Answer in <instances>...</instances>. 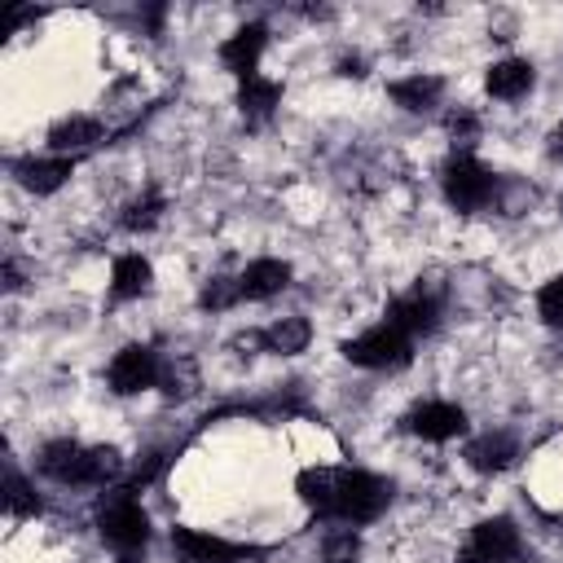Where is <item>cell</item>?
<instances>
[{"label":"cell","mask_w":563,"mask_h":563,"mask_svg":"<svg viewBox=\"0 0 563 563\" xmlns=\"http://www.w3.org/2000/svg\"><path fill=\"white\" fill-rule=\"evenodd\" d=\"M97 532L119 554H132V550H141L150 541V515L132 497V488H114L110 497H101V506H97Z\"/></svg>","instance_id":"6da1fadb"},{"label":"cell","mask_w":563,"mask_h":563,"mask_svg":"<svg viewBox=\"0 0 563 563\" xmlns=\"http://www.w3.org/2000/svg\"><path fill=\"white\" fill-rule=\"evenodd\" d=\"M391 488L387 479L369 475V471H339L334 475V497H330V515L343 523H369L383 515Z\"/></svg>","instance_id":"7a4b0ae2"},{"label":"cell","mask_w":563,"mask_h":563,"mask_svg":"<svg viewBox=\"0 0 563 563\" xmlns=\"http://www.w3.org/2000/svg\"><path fill=\"white\" fill-rule=\"evenodd\" d=\"M440 185H444V198L457 211H479L497 194V176L475 154H453L444 163V172H440Z\"/></svg>","instance_id":"3957f363"},{"label":"cell","mask_w":563,"mask_h":563,"mask_svg":"<svg viewBox=\"0 0 563 563\" xmlns=\"http://www.w3.org/2000/svg\"><path fill=\"white\" fill-rule=\"evenodd\" d=\"M172 554H176V563H242L264 550L246 545V541H224L202 528H172Z\"/></svg>","instance_id":"277c9868"},{"label":"cell","mask_w":563,"mask_h":563,"mask_svg":"<svg viewBox=\"0 0 563 563\" xmlns=\"http://www.w3.org/2000/svg\"><path fill=\"white\" fill-rule=\"evenodd\" d=\"M343 356H347L352 365H361V369H400V365H409L413 352H409V339H405L400 330L374 325V330L347 339V343H343Z\"/></svg>","instance_id":"5b68a950"},{"label":"cell","mask_w":563,"mask_h":563,"mask_svg":"<svg viewBox=\"0 0 563 563\" xmlns=\"http://www.w3.org/2000/svg\"><path fill=\"white\" fill-rule=\"evenodd\" d=\"M515 554H519V528L506 515H497V519L475 523L471 545L462 550L457 563H510Z\"/></svg>","instance_id":"8992f818"},{"label":"cell","mask_w":563,"mask_h":563,"mask_svg":"<svg viewBox=\"0 0 563 563\" xmlns=\"http://www.w3.org/2000/svg\"><path fill=\"white\" fill-rule=\"evenodd\" d=\"M158 374H163V365H158L154 347H145V343H128V347L114 352V361H110V391H119V396L145 391V387L158 383Z\"/></svg>","instance_id":"52a82bcc"},{"label":"cell","mask_w":563,"mask_h":563,"mask_svg":"<svg viewBox=\"0 0 563 563\" xmlns=\"http://www.w3.org/2000/svg\"><path fill=\"white\" fill-rule=\"evenodd\" d=\"M405 427H409L413 435L431 440V444H444V440H453V435L466 431V413H462L457 405H449V400H427V405L409 409Z\"/></svg>","instance_id":"ba28073f"},{"label":"cell","mask_w":563,"mask_h":563,"mask_svg":"<svg viewBox=\"0 0 563 563\" xmlns=\"http://www.w3.org/2000/svg\"><path fill=\"white\" fill-rule=\"evenodd\" d=\"M264 44H268V26H264V22H246L242 31H233V35L220 44V62H224V70H233L238 79L255 75Z\"/></svg>","instance_id":"9c48e42d"},{"label":"cell","mask_w":563,"mask_h":563,"mask_svg":"<svg viewBox=\"0 0 563 563\" xmlns=\"http://www.w3.org/2000/svg\"><path fill=\"white\" fill-rule=\"evenodd\" d=\"M70 172H75V158H70V154H53V158H18V163H13L18 185L31 189V194H53V189H62Z\"/></svg>","instance_id":"30bf717a"},{"label":"cell","mask_w":563,"mask_h":563,"mask_svg":"<svg viewBox=\"0 0 563 563\" xmlns=\"http://www.w3.org/2000/svg\"><path fill=\"white\" fill-rule=\"evenodd\" d=\"M532 79H537V75H532V62H523V57H501V62L488 66L484 88H488V97H497V101H519V97H528Z\"/></svg>","instance_id":"8fae6325"},{"label":"cell","mask_w":563,"mask_h":563,"mask_svg":"<svg viewBox=\"0 0 563 563\" xmlns=\"http://www.w3.org/2000/svg\"><path fill=\"white\" fill-rule=\"evenodd\" d=\"M387 325L400 330L405 339H413V334H431V330H435V299L422 295V290L396 299V303L387 308Z\"/></svg>","instance_id":"7c38bea8"},{"label":"cell","mask_w":563,"mask_h":563,"mask_svg":"<svg viewBox=\"0 0 563 563\" xmlns=\"http://www.w3.org/2000/svg\"><path fill=\"white\" fill-rule=\"evenodd\" d=\"M286 282H290L286 260H251L238 277V290H242V299H273L277 290H286Z\"/></svg>","instance_id":"4fadbf2b"},{"label":"cell","mask_w":563,"mask_h":563,"mask_svg":"<svg viewBox=\"0 0 563 563\" xmlns=\"http://www.w3.org/2000/svg\"><path fill=\"white\" fill-rule=\"evenodd\" d=\"M97 141H106V128H101L97 119H88V114L57 119V123L48 128V145H53L57 154H70V158H75V150H88V145H97Z\"/></svg>","instance_id":"5bb4252c"},{"label":"cell","mask_w":563,"mask_h":563,"mask_svg":"<svg viewBox=\"0 0 563 563\" xmlns=\"http://www.w3.org/2000/svg\"><path fill=\"white\" fill-rule=\"evenodd\" d=\"M515 457H519V444H515L506 431H488V435H479V440L466 444V462H471L475 471H484V475L506 471Z\"/></svg>","instance_id":"9a60e30c"},{"label":"cell","mask_w":563,"mask_h":563,"mask_svg":"<svg viewBox=\"0 0 563 563\" xmlns=\"http://www.w3.org/2000/svg\"><path fill=\"white\" fill-rule=\"evenodd\" d=\"M84 444L79 440H53L40 449V471L57 484H79V466H84Z\"/></svg>","instance_id":"2e32d148"},{"label":"cell","mask_w":563,"mask_h":563,"mask_svg":"<svg viewBox=\"0 0 563 563\" xmlns=\"http://www.w3.org/2000/svg\"><path fill=\"white\" fill-rule=\"evenodd\" d=\"M154 282V268L145 255H119L110 268V295L114 299H141Z\"/></svg>","instance_id":"e0dca14e"},{"label":"cell","mask_w":563,"mask_h":563,"mask_svg":"<svg viewBox=\"0 0 563 563\" xmlns=\"http://www.w3.org/2000/svg\"><path fill=\"white\" fill-rule=\"evenodd\" d=\"M440 92H444V79H435V75H409V79H396L391 84V101L396 106H405V110H431L435 101H440Z\"/></svg>","instance_id":"ac0fdd59"},{"label":"cell","mask_w":563,"mask_h":563,"mask_svg":"<svg viewBox=\"0 0 563 563\" xmlns=\"http://www.w3.org/2000/svg\"><path fill=\"white\" fill-rule=\"evenodd\" d=\"M277 101H282V84L268 79V75H260V70L246 75L242 88H238V106H242V114H251V119H264Z\"/></svg>","instance_id":"d6986e66"},{"label":"cell","mask_w":563,"mask_h":563,"mask_svg":"<svg viewBox=\"0 0 563 563\" xmlns=\"http://www.w3.org/2000/svg\"><path fill=\"white\" fill-rule=\"evenodd\" d=\"M308 339H312V325H308L303 317H277V321L264 330V347H268V352H282V356L303 352Z\"/></svg>","instance_id":"ffe728a7"},{"label":"cell","mask_w":563,"mask_h":563,"mask_svg":"<svg viewBox=\"0 0 563 563\" xmlns=\"http://www.w3.org/2000/svg\"><path fill=\"white\" fill-rule=\"evenodd\" d=\"M334 475L339 471H325V466H308V471H299V479H295V493L317 510V515H330V497H334Z\"/></svg>","instance_id":"44dd1931"},{"label":"cell","mask_w":563,"mask_h":563,"mask_svg":"<svg viewBox=\"0 0 563 563\" xmlns=\"http://www.w3.org/2000/svg\"><path fill=\"white\" fill-rule=\"evenodd\" d=\"M119 471H123V457H119V449H110V444H97V449H88V453H84V466H79V484H110V479H119Z\"/></svg>","instance_id":"7402d4cb"},{"label":"cell","mask_w":563,"mask_h":563,"mask_svg":"<svg viewBox=\"0 0 563 563\" xmlns=\"http://www.w3.org/2000/svg\"><path fill=\"white\" fill-rule=\"evenodd\" d=\"M4 506H9V515L13 519H35L40 510H44V501L35 497V488L18 475V471H9V484H4Z\"/></svg>","instance_id":"603a6c76"},{"label":"cell","mask_w":563,"mask_h":563,"mask_svg":"<svg viewBox=\"0 0 563 563\" xmlns=\"http://www.w3.org/2000/svg\"><path fill=\"white\" fill-rule=\"evenodd\" d=\"M163 198L158 194H145V198H136L128 211H123V229H132V233H141V229H154L158 224V216H163Z\"/></svg>","instance_id":"cb8c5ba5"},{"label":"cell","mask_w":563,"mask_h":563,"mask_svg":"<svg viewBox=\"0 0 563 563\" xmlns=\"http://www.w3.org/2000/svg\"><path fill=\"white\" fill-rule=\"evenodd\" d=\"M321 559H325V563H356V559H361V537H356L352 528L330 532L325 545H321Z\"/></svg>","instance_id":"d4e9b609"},{"label":"cell","mask_w":563,"mask_h":563,"mask_svg":"<svg viewBox=\"0 0 563 563\" xmlns=\"http://www.w3.org/2000/svg\"><path fill=\"white\" fill-rule=\"evenodd\" d=\"M537 312H541L545 325H563V273L550 277V282L541 286V295H537Z\"/></svg>","instance_id":"484cf974"},{"label":"cell","mask_w":563,"mask_h":563,"mask_svg":"<svg viewBox=\"0 0 563 563\" xmlns=\"http://www.w3.org/2000/svg\"><path fill=\"white\" fill-rule=\"evenodd\" d=\"M233 299H242V290H238V282H224V277L207 282V290H202V308H229Z\"/></svg>","instance_id":"4316f807"},{"label":"cell","mask_w":563,"mask_h":563,"mask_svg":"<svg viewBox=\"0 0 563 563\" xmlns=\"http://www.w3.org/2000/svg\"><path fill=\"white\" fill-rule=\"evenodd\" d=\"M449 132H453L457 141H466V136H475V119H471V114H449Z\"/></svg>","instance_id":"83f0119b"},{"label":"cell","mask_w":563,"mask_h":563,"mask_svg":"<svg viewBox=\"0 0 563 563\" xmlns=\"http://www.w3.org/2000/svg\"><path fill=\"white\" fill-rule=\"evenodd\" d=\"M18 286H22V273L13 260H4V290H18Z\"/></svg>","instance_id":"f1b7e54d"},{"label":"cell","mask_w":563,"mask_h":563,"mask_svg":"<svg viewBox=\"0 0 563 563\" xmlns=\"http://www.w3.org/2000/svg\"><path fill=\"white\" fill-rule=\"evenodd\" d=\"M339 75H356V79H361V75H365V66H361L356 57H343V62H339Z\"/></svg>","instance_id":"f546056e"},{"label":"cell","mask_w":563,"mask_h":563,"mask_svg":"<svg viewBox=\"0 0 563 563\" xmlns=\"http://www.w3.org/2000/svg\"><path fill=\"white\" fill-rule=\"evenodd\" d=\"M550 154H554V158H563V123L550 132Z\"/></svg>","instance_id":"4dcf8cb0"}]
</instances>
